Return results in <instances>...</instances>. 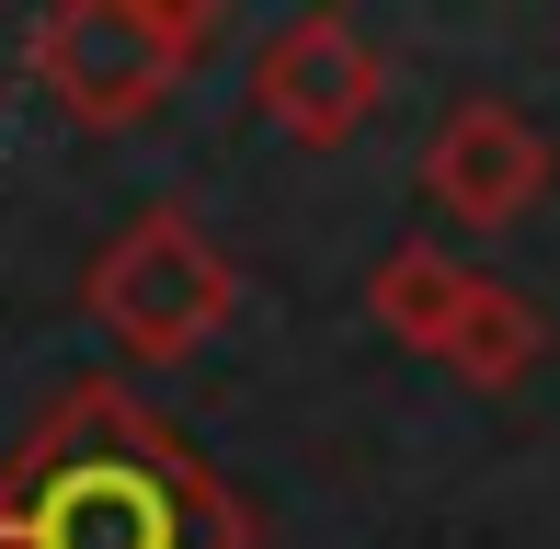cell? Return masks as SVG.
Masks as SVG:
<instances>
[{"instance_id":"obj_1","label":"cell","mask_w":560,"mask_h":549,"mask_svg":"<svg viewBox=\"0 0 560 549\" xmlns=\"http://www.w3.org/2000/svg\"><path fill=\"white\" fill-rule=\"evenodd\" d=\"M0 549H252V515L138 389L81 378L0 458Z\"/></svg>"},{"instance_id":"obj_2","label":"cell","mask_w":560,"mask_h":549,"mask_svg":"<svg viewBox=\"0 0 560 549\" xmlns=\"http://www.w3.org/2000/svg\"><path fill=\"white\" fill-rule=\"evenodd\" d=\"M218 46L207 0H58L23 23V81L69 127H138L184 92V69Z\"/></svg>"},{"instance_id":"obj_3","label":"cell","mask_w":560,"mask_h":549,"mask_svg":"<svg viewBox=\"0 0 560 549\" xmlns=\"http://www.w3.org/2000/svg\"><path fill=\"white\" fill-rule=\"evenodd\" d=\"M81 309L115 332V355H138V366H184L207 332H229V309H241V274H229V253L195 230L184 207H149V218H126L104 253H92Z\"/></svg>"},{"instance_id":"obj_4","label":"cell","mask_w":560,"mask_h":549,"mask_svg":"<svg viewBox=\"0 0 560 549\" xmlns=\"http://www.w3.org/2000/svg\"><path fill=\"white\" fill-rule=\"evenodd\" d=\"M377 92H389V58H377V46L354 35L343 12H298V23H275L264 58H252V104H264L298 149H343V138L377 115Z\"/></svg>"},{"instance_id":"obj_5","label":"cell","mask_w":560,"mask_h":549,"mask_svg":"<svg viewBox=\"0 0 560 549\" xmlns=\"http://www.w3.org/2000/svg\"><path fill=\"white\" fill-rule=\"evenodd\" d=\"M423 195L457 218V230H515L526 207L549 195V138L526 127L515 104H457L435 138H423Z\"/></svg>"},{"instance_id":"obj_6","label":"cell","mask_w":560,"mask_h":549,"mask_svg":"<svg viewBox=\"0 0 560 549\" xmlns=\"http://www.w3.org/2000/svg\"><path fill=\"white\" fill-rule=\"evenodd\" d=\"M469 297H480V264L435 253V241H389V253H377V274H366L377 332H389V343H412V355H446V343H457V320H469Z\"/></svg>"},{"instance_id":"obj_7","label":"cell","mask_w":560,"mask_h":549,"mask_svg":"<svg viewBox=\"0 0 560 549\" xmlns=\"http://www.w3.org/2000/svg\"><path fill=\"white\" fill-rule=\"evenodd\" d=\"M538 343H549V332H538V309H526V297L503 287V274H480L469 320H457V343H446L435 366H457L469 389H515L526 366H538Z\"/></svg>"}]
</instances>
